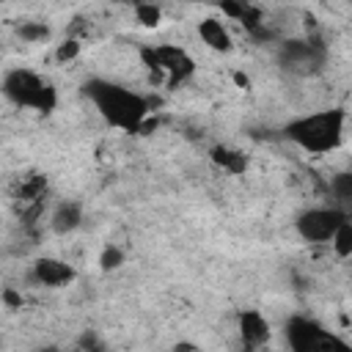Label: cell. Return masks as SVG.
I'll return each instance as SVG.
<instances>
[{"label": "cell", "instance_id": "6da1fadb", "mask_svg": "<svg viewBox=\"0 0 352 352\" xmlns=\"http://www.w3.org/2000/svg\"><path fill=\"white\" fill-rule=\"evenodd\" d=\"M286 135L302 146L305 151L314 154H327L336 146H341L344 138V116L341 113H314V116H302L297 121H292L286 126Z\"/></svg>", "mask_w": 352, "mask_h": 352}, {"label": "cell", "instance_id": "9c48e42d", "mask_svg": "<svg viewBox=\"0 0 352 352\" xmlns=\"http://www.w3.org/2000/svg\"><path fill=\"white\" fill-rule=\"evenodd\" d=\"M214 162H217L220 168H226L228 173H242V170H245V165H248V160H245L239 151L226 148V146L214 148Z\"/></svg>", "mask_w": 352, "mask_h": 352}, {"label": "cell", "instance_id": "8fae6325", "mask_svg": "<svg viewBox=\"0 0 352 352\" xmlns=\"http://www.w3.org/2000/svg\"><path fill=\"white\" fill-rule=\"evenodd\" d=\"M330 190H333V195H336L341 204H352V170L336 173V176L330 179Z\"/></svg>", "mask_w": 352, "mask_h": 352}, {"label": "cell", "instance_id": "9a60e30c", "mask_svg": "<svg viewBox=\"0 0 352 352\" xmlns=\"http://www.w3.org/2000/svg\"><path fill=\"white\" fill-rule=\"evenodd\" d=\"M99 264H102L104 270H116V267H121V264H124V253H121L116 245H107V248L102 250Z\"/></svg>", "mask_w": 352, "mask_h": 352}, {"label": "cell", "instance_id": "52a82bcc", "mask_svg": "<svg viewBox=\"0 0 352 352\" xmlns=\"http://www.w3.org/2000/svg\"><path fill=\"white\" fill-rule=\"evenodd\" d=\"M198 36H201V41H204L206 47L220 50V52H228L231 44H234V41H231V33H228V28H226V22H220V19H214V16L198 22Z\"/></svg>", "mask_w": 352, "mask_h": 352}, {"label": "cell", "instance_id": "ac0fdd59", "mask_svg": "<svg viewBox=\"0 0 352 352\" xmlns=\"http://www.w3.org/2000/svg\"><path fill=\"white\" fill-rule=\"evenodd\" d=\"M41 352H55V349H41Z\"/></svg>", "mask_w": 352, "mask_h": 352}, {"label": "cell", "instance_id": "e0dca14e", "mask_svg": "<svg viewBox=\"0 0 352 352\" xmlns=\"http://www.w3.org/2000/svg\"><path fill=\"white\" fill-rule=\"evenodd\" d=\"M234 82H236L242 91H248V88H250V80H248V74H245V72H234Z\"/></svg>", "mask_w": 352, "mask_h": 352}, {"label": "cell", "instance_id": "4fadbf2b", "mask_svg": "<svg viewBox=\"0 0 352 352\" xmlns=\"http://www.w3.org/2000/svg\"><path fill=\"white\" fill-rule=\"evenodd\" d=\"M50 36V28L44 22H22L19 25V38H25L28 44H38Z\"/></svg>", "mask_w": 352, "mask_h": 352}, {"label": "cell", "instance_id": "30bf717a", "mask_svg": "<svg viewBox=\"0 0 352 352\" xmlns=\"http://www.w3.org/2000/svg\"><path fill=\"white\" fill-rule=\"evenodd\" d=\"M330 245H333L336 256H352V223H349V220H344V223L338 226V231H336V236L330 239Z\"/></svg>", "mask_w": 352, "mask_h": 352}, {"label": "cell", "instance_id": "7c38bea8", "mask_svg": "<svg viewBox=\"0 0 352 352\" xmlns=\"http://www.w3.org/2000/svg\"><path fill=\"white\" fill-rule=\"evenodd\" d=\"M132 11H135V19L140 25H146V28H157L160 19H162V8L160 6H151V3H138Z\"/></svg>", "mask_w": 352, "mask_h": 352}, {"label": "cell", "instance_id": "277c9868", "mask_svg": "<svg viewBox=\"0 0 352 352\" xmlns=\"http://www.w3.org/2000/svg\"><path fill=\"white\" fill-rule=\"evenodd\" d=\"M344 220H346L344 212L327 209V206H316V209H308V212L300 214L297 231H300V236L308 239V242H330Z\"/></svg>", "mask_w": 352, "mask_h": 352}, {"label": "cell", "instance_id": "2e32d148", "mask_svg": "<svg viewBox=\"0 0 352 352\" xmlns=\"http://www.w3.org/2000/svg\"><path fill=\"white\" fill-rule=\"evenodd\" d=\"M3 302H6V308H22V294L14 292L11 286H6L3 289Z\"/></svg>", "mask_w": 352, "mask_h": 352}, {"label": "cell", "instance_id": "8992f818", "mask_svg": "<svg viewBox=\"0 0 352 352\" xmlns=\"http://www.w3.org/2000/svg\"><path fill=\"white\" fill-rule=\"evenodd\" d=\"M239 336L248 349H258L270 341V324L258 311H242L239 316Z\"/></svg>", "mask_w": 352, "mask_h": 352}, {"label": "cell", "instance_id": "5bb4252c", "mask_svg": "<svg viewBox=\"0 0 352 352\" xmlns=\"http://www.w3.org/2000/svg\"><path fill=\"white\" fill-rule=\"evenodd\" d=\"M80 50H82V44H80L77 38H66V41H60V44L55 47V60H60V63L74 60V58L80 55Z\"/></svg>", "mask_w": 352, "mask_h": 352}, {"label": "cell", "instance_id": "5b68a950", "mask_svg": "<svg viewBox=\"0 0 352 352\" xmlns=\"http://www.w3.org/2000/svg\"><path fill=\"white\" fill-rule=\"evenodd\" d=\"M33 278L41 286H66L74 280V270L60 258H38L33 264Z\"/></svg>", "mask_w": 352, "mask_h": 352}, {"label": "cell", "instance_id": "ba28073f", "mask_svg": "<svg viewBox=\"0 0 352 352\" xmlns=\"http://www.w3.org/2000/svg\"><path fill=\"white\" fill-rule=\"evenodd\" d=\"M80 220H82V209H80V204H74V201H63V204H58L55 212L50 214L52 231H58V234H69V231H74V228L80 226Z\"/></svg>", "mask_w": 352, "mask_h": 352}, {"label": "cell", "instance_id": "7a4b0ae2", "mask_svg": "<svg viewBox=\"0 0 352 352\" xmlns=\"http://www.w3.org/2000/svg\"><path fill=\"white\" fill-rule=\"evenodd\" d=\"M99 110L110 118V124L121 126V129H140V124L146 121L148 116V102L132 91H124V88H116V85H102L96 94H94Z\"/></svg>", "mask_w": 352, "mask_h": 352}, {"label": "cell", "instance_id": "3957f363", "mask_svg": "<svg viewBox=\"0 0 352 352\" xmlns=\"http://www.w3.org/2000/svg\"><path fill=\"white\" fill-rule=\"evenodd\" d=\"M3 91L19 107H33V110H52L55 107V91L38 74H33L28 69L8 72L3 80Z\"/></svg>", "mask_w": 352, "mask_h": 352}]
</instances>
